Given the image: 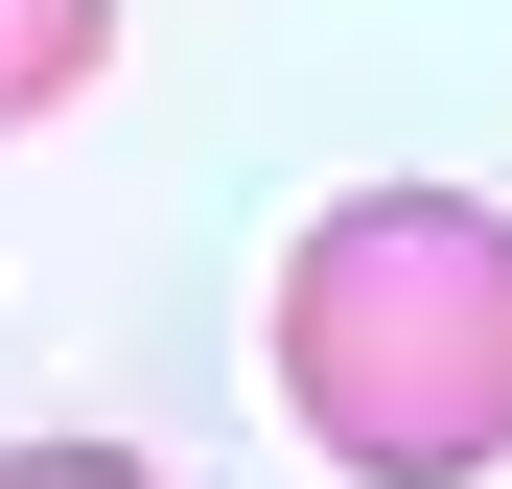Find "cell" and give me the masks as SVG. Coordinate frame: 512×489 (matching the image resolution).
<instances>
[{
    "label": "cell",
    "instance_id": "cell-1",
    "mask_svg": "<svg viewBox=\"0 0 512 489\" xmlns=\"http://www.w3.org/2000/svg\"><path fill=\"white\" fill-rule=\"evenodd\" d=\"M280 420L350 489L512 466V210L489 187H326L280 233Z\"/></svg>",
    "mask_w": 512,
    "mask_h": 489
},
{
    "label": "cell",
    "instance_id": "cell-2",
    "mask_svg": "<svg viewBox=\"0 0 512 489\" xmlns=\"http://www.w3.org/2000/svg\"><path fill=\"white\" fill-rule=\"evenodd\" d=\"M94 70H117V0H0V140H24V117H70Z\"/></svg>",
    "mask_w": 512,
    "mask_h": 489
},
{
    "label": "cell",
    "instance_id": "cell-3",
    "mask_svg": "<svg viewBox=\"0 0 512 489\" xmlns=\"http://www.w3.org/2000/svg\"><path fill=\"white\" fill-rule=\"evenodd\" d=\"M0 489H163L140 443H0Z\"/></svg>",
    "mask_w": 512,
    "mask_h": 489
}]
</instances>
